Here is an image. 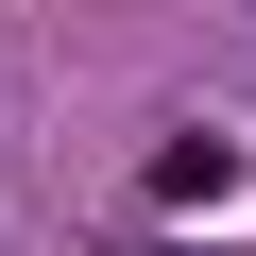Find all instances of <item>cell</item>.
<instances>
[{"label":"cell","instance_id":"1","mask_svg":"<svg viewBox=\"0 0 256 256\" xmlns=\"http://www.w3.org/2000/svg\"><path fill=\"white\" fill-rule=\"evenodd\" d=\"M222 188H239L222 137H171V154H154V205H222Z\"/></svg>","mask_w":256,"mask_h":256}]
</instances>
